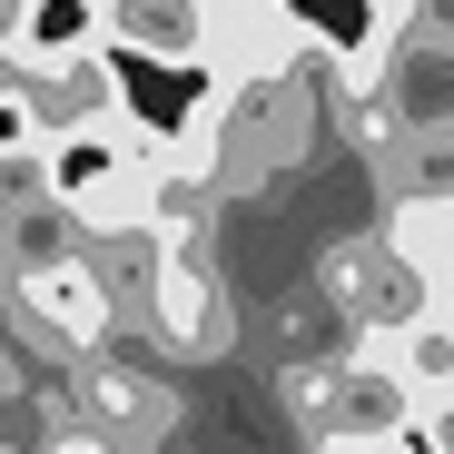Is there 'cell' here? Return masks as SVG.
<instances>
[{
  "label": "cell",
  "instance_id": "9c48e42d",
  "mask_svg": "<svg viewBox=\"0 0 454 454\" xmlns=\"http://www.w3.org/2000/svg\"><path fill=\"white\" fill-rule=\"evenodd\" d=\"M90 375H80V405H90V425L99 434H119V444H148L159 434V386H148V375H129V365H99V356H80Z\"/></svg>",
  "mask_w": 454,
  "mask_h": 454
},
{
  "label": "cell",
  "instance_id": "8992f818",
  "mask_svg": "<svg viewBox=\"0 0 454 454\" xmlns=\"http://www.w3.org/2000/svg\"><path fill=\"white\" fill-rule=\"evenodd\" d=\"M99 40L148 69H198L207 59V0H99Z\"/></svg>",
  "mask_w": 454,
  "mask_h": 454
},
{
  "label": "cell",
  "instance_id": "ba28073f",
  "mask_svg": "<svg viewBox=\"0 0 454 454\" xmlns=\"http://www.w3.org/2000/svg\"><path fill=\"white\" fill-rule=\"evenodd\" d=\"M386 247L444 296L454 286V188H425V198H395V217H386Z\"/></svg>",
  "mask_w": 454,
  "mask_h": 454
},
{
  "label": "cell",
  "instance_id": "3957f363",
  "mask_svg": "<svg viewBox=\"0 0 454 454\" xmlns=\"http://www.w3.org/2000/svg\"><path fill=\"white\" fill-rule=\"evenodd\" d=\"M296 395H307V425H317V444H386V434L415 415V386H405V375H395L386 356H375L365 336H356L336 365H317Z\"/></svg>",
  "mask_w": 454,
  "mask_h": 454
},
{
  "label": "cell",
  "instance_id": "5b68a950",
  "mask_svg": "<svg viewBox=\"0 0 454 454\" xmlns=\"http://www.w3.org/2000/svg\"><path fill=\"white\" fill-rule=\"evenodd\" d=\"M20 99H30V119H40V148H50V138H80V129L138 119V109H129V80L109 69V40L80 50V59H40L30 80H20Z\"/></svg>",
  "mask_w": 454,
  "mask_h": 454
},
{
  "label": "cell",
  "instance_id": "7a4b0ae2",
  "mask_svg": "<svg viewBox=\"0 0 454 454\" xmlns=\"http://www.w3.org/2000/svg\"><path fill=\"white\" fill-rule=\"evenodd\" d=\"M138 307L148 326H159L168 346L188 356H217L227 346V307H217V277H207V247H198V227H148V257H138Z\"/></svg>",
  "mask_w": 454,
  "mask_h": 454
},
{
  "label": "cell",
  "instance_id": "6da1fadb",
  "mask_svg": "<svg viewBox=\"0 0 454 454\" xmlns=\"http://www.w3.org/2000/svg\"><path fill=\"white\" fill-rule=\"evenodd\" d=\"M307 50H317L307 0H207V59H198V80L257 99V90H286Z\"/></svg>",
  "mask_w": 454,
  "mask_h": 454
},
{
  "label": "cell",
  "instance_id": "277c9868",
  "mask_svg": "<svg viewBox=\"0 0 454 454\" xmlns=\"http://www.w3.org/2000/svg\"><path fill=\"white\" fill-rule=\"evenodd\" d=\"M20 317L59 346V356H99L109 326H119V277L90 267L80 247H40L20 267Z\"/></svg>",
  "mask_w": 454,
  "mask_h": 454
},
{
  "label": "cell",
  "instance_id": "30bf717a",
  "mask_svg": "<svg viewBox=\"0 0 454 454\" xmlns=\"http://www.w3.org/2000/svg\"><path fill=\"white\" fill-rule=\"evenodd\" d=\"M11 50H20V69L99 50V0H20V30H11Z\"/></svg>",
  "mask_w": 454,
  "mask_h": 454
},
{
  "label": "cell",
  "instance_id": "8fae6325",
  "mask_svg": "<svg viewBox=\"0 0 454 454\" xmlns=\"http://www.w3.org/2000/svg\"><path fill=\"white\" fill-rule=\"evenodd\" d=\"M0 227H11V188H0Z\"/></svg>",
  "mask_w": 454,
  "mask_h": 454
},
{
  "label": "cell",
  "instance_id": "52a82bcc",
  "mask_svg": "<svg viewBox=\"0 0 454 454\" xmlns=\"http://www.w3.org/2000/svg\"><path fill=\"white\" fill-rule=\"evenodd\" d=\"M365 346L415 386V405H425V395H454V317H444V307H415V317H395V326H365Z\"/></svg>",
  "mask_w": 454,
  "mask_h": 454
}]
</instances>
